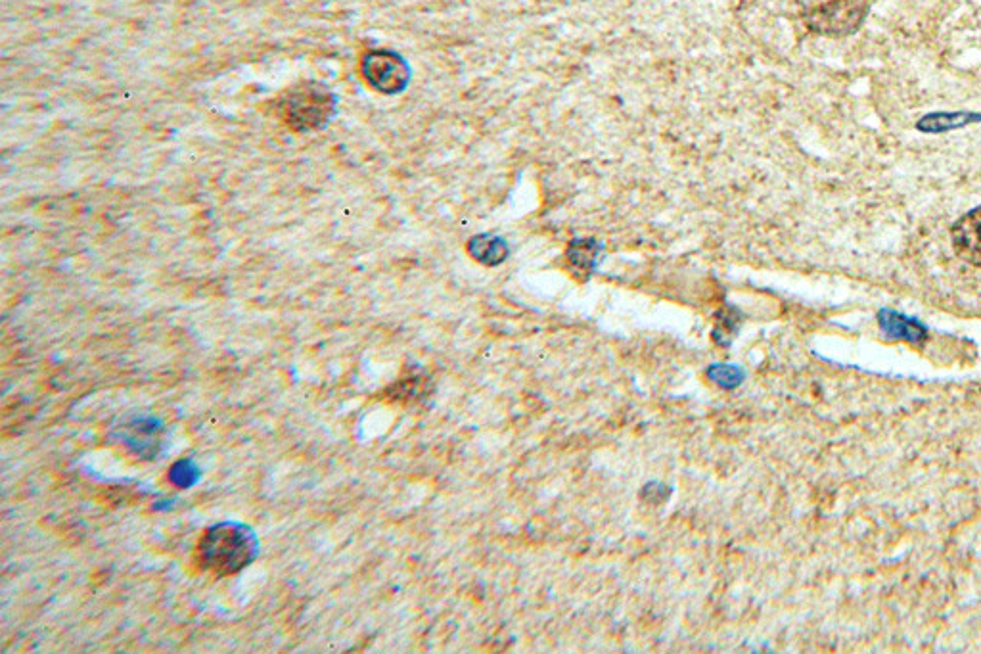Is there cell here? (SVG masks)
I'll return each instance as SVG.
<instances>
[{"mask_svg":"<svg viewBox=\"0 0 981 654\" xmlns=\"http://www.w3.org/2000/svg\"><path fill=\"white\" fill-rule=\"evenodd\" d=\"M951 240L960 259L981 267V208L960 217L951 231Z\"/></svg>","mask_w":981,"mask_h":654,"instance_id":"cell-6","label":"cell"},{"mask_svg":"<svg viewBox=\"0 0 981 654\" xmlns=\"http://www.w3.org/2000/svg\"><path fill=\"white\" fill-rule=\"evenodd\" d=\"M472 254L478 257L480 261H485V263H499L502 261V257L506 256V246L502 244L499 238H476L470 246Z\"/></svg>","mask_w":981,"mask_h":654,"instance_id":"cell-9","label":"cell"},{"mask_svg":"<svg viewBox=\"0 0 981 654\" xmlns=\"http://www.w3.org/2000/svg\"><path fill=\"white\" fill-rule=\"evenodd\" d=\"M280 112L297 131L320 129L336 112V96L320 83H301L282 96Z\"/></svg>","mask_w":981,"mask_h":654,"instance_id":"cell-3","label":"cell"},{"mask_svg":"<svg viewBox=\"0 0 981 654\" xmlns=\"http://www.w3.org/2000/svg\"><path fill=\"white\" fill-rule=\"evenodd\" d=\"M878 321H880V327L884 328V332L891 336V338H899V340H907V342H914V344H920L926 340L928 336V330L914 321V319H909L897 311H890V309H884L880 311L878 315Z\"/></svg>","mask_w":981,"mask_h":654,"instance_id":"cell-7","label":"cell"},{"mask_svg":"<svg viewBox=\"0 0 981 654\" xmlns=\"http://www.w3.org/2000/svg\"><path fill=\"white\" fill-rule=\"evenodd\" d=\"M259 541L250 526L221 522L204 532L198 543L200 566L217 576H230L255 561Z\"/></svg>","mask_w":981,"mask_h":654,"instance_id":"cell-1","label":"cell"},{"mask_svg":"<svg viewBox=\"0 0 981 654\" xmlns=\"http://www.w3.org/2000/svg\"><path fill=\"white\" fill-rule=\"evenodd\" d=\"M978 121H981L980 114H970V112L945 114V112H939V114H928V116L922 117L916 123V129L924 131V133H945L951 129L966 127L970 123H978Z\"/></svg>","mask_w":981,"mask_h":654,"instance_id":"cell-8","label":"cell"},{"mask_svg":"<svg viewBox=\"0 0 981 654\" xmlns=\"http://www.w3.org/2000/svg\"><path fill=\"white\" fill-rule=\"evenodd\" d=\"M870 0H801L807 27L826 37L853 35L867 18Z\"/></svg>","mask_w":981,"mask_h":654,"instance_id":"cell-2","label":"cell"},{"mask_svg":"<svg viewBox=\"0 0 981 654\" xmlns=\"http://www.w3.org/2000/svg\"><path fill=\"white\" fill-rule=\"evenodd\" d=\"M363 75L376 91L395 94L407 87L409 66L391 50H370L363 58Z\"/></svg>","mask_w":981,"mask_h":654,"instance_id":"cell-4","label":"cell"},{"mask_svg":"<svg viewBox=\"0 0 981 654\" xmlns=\"http://www.w3.org/2000/svg\"><path fill=\"white\" fill-rule=\"evenodd\" d=\"M171 480L181 486V488H186L190 484H194L198 480V470L196 467L190 463V461H179L173 470H171Z\"/></svg>","mask_w":981,"mask_h":654,"instance_id":"cell-10","label":"cell"},{"mask_svg":"<svg viewBox=\"0 0 981 654\" xmlns=\"http://www.w3.org/2000/svg\"><path fill=\"white\" fill-rule=\"evenodd\" d=\"M117 444L135 453L140 459H156L163 445V428L150 417H133L114 428Z\"/></svg>","mask_w":981,"mask_h":654,"instance_id":"cell-5","label":"cell"}]
</instances>
